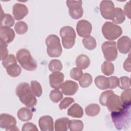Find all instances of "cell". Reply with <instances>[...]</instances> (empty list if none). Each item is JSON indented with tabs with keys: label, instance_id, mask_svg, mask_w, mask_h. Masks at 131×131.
<instances>
[{
	"label": "cell",
	"instance_id": "cell-6",
	"mask_svg": "<svg viewBox=\"0 0 131 131\" xmlns=\"http://www.w3.org/2000/svg\"><path fill=\"white\" fill-rule=\"evenodd\" d=\"M59 34L63 47L66 49L72 48L75 43L76 37L74 29L70 26H64L60 29Z\"/></svg>",
	"mask_w": 131,
	"mask_h": 131
},
{
	"label": "cell",
	"instance_id": "cell-13",
	"mask_svg": "<svg viewBox=\"0 0 131 131\" xmlns=\"http://www.w3.org/2000/svg\"><path fill=\"white\" fill-rule=\"evenodd\" d=\"M13 14L16 20L23 19L28 13L27 6L21 3H16L13 6Z\"/></svg>",
	"mask_w": 131,
	"mask_h": 131
},
{
	"label": "cell",
	"instance_id": "cell-37",
	"mask_svg": "<svg viewBox=\"0 0 131 131\" xmlns=\"http://www.w3.org/2000/svg\"><path fill=\"white\" fill-rule=\"evenodd\" d=\"M17 63L16 58L13 54L8 55L5 59L2 60V64L5 68H7L8 66Z\"/></svg>",
	"mask_w": 131,
	"mask_h": 131
},
{
	"label": "cell",
	"instance_id": "cell-39",
	"mask_svg": "<svg viewBox=\"0 0 131 131\" xmlns=\"http://www.w3.org/2000/svg\"><path fill=\"white\" fill-rule=\"evenodd\" d=\"M74 99L71 97H65L60 102L59 104V107L61 110L66 109L70 105L74 102Z\"/></svg>",
	"mask_w": 131,
	"mask_h": 131
},
{
	"label": "cell",
	"instance_id": "cell-25",
	"mask_svg": "<svg viewBox=\"0 0 131 131\" xmlns=\"http://www.w3.org/2000/svg\"><path fill=\"white\" fill-rule=\"evenodd\" d=\"M100 107L97 104L92 103L88 105L85 108L86 115L90 117H94L97 116L100 112Z\"/></svg>",
	"mask_w": 131,
	"mask_h": 131
},
{
	"label": "cell",
	"instance_id": "cell-1",
	"mask_svg": "<svg viewBox=\"0 0 131 131\" xmlns=\"http://www.w3.org/2000/svg\"><path fill=\"white\" fill-rule=\"evenodd\" d=\"M99 102L102 105L106 106L112 113L120 112L126 107L124 106L120 97L114 94L112 90L102 92L100 96Z\"/></svg>",
	"mask_w": 131,
	"mask_h": 131
},
{
	"label": "cell",
	"instance_id": "cell-9",
	"mask_svg": "<svg viewBox=\"0 0 131 131\" xmlns=\"http://www.w3.org/2000/svg\"><path fill=\"white\" fill-rule=\"evenodd\" d=\"M16 120L15 118L8 114H2L0 116V127L6 130L18 129L16 127Z\"/></svg>",
	"mask_w": 131,
	"mask_h": 131
},
{
	"label": "cell",
	"instance_id": "cell-34",
	"mask_svg": "<svg viewBox=\"0 0 131 131\" xmlns=\"http://www.w3.org/2000/svg\"><path fill=\"white\" fill-rule=\"evenodd\" d=\"M28 25L27 24L23 21L17 22L14 26V29L18 34H24L28 31Z\"/></svg>",
	"mask_w": 131,
	"mask_h": 131
},
{
	"label": "cell",
	"instance_id": "cell-29",
	"mask_svg": "<svg viewBox=\"0 0 131 131\" xmlns=\"http://www.w3.org/2000/svg\"><path fill=\"white\" fill-rule=\"evenodd\" d=\"M93 79L91 75L88 73L83 74L82 77L79 80L80 85L83 88H86L89 86L92 83Z\"/></svg>",
	"mask_w": 131,
	"mask_h": 131
},
{
	"label": "cell",
	"instance_id": "cell-21",
	"mask_svg": "<svg viewBox=\"0 0 131 131\" xmlns=\"http://www.w3.org/2000/svg\"><path fill=\"white\" fill-rule=\"evenodd\" d=\"M95 83L96 86L100 90H106L110 86L108 77L107 78L102 75L98 76L95 78Z\"/></svg>",
	"mask_w": 131,
	"mask_h": 131
},
{
	"label": "cell",
	"instance_id": "cell-33",
	"mask_svg": "<svg viewBox=\"0 0 131 131\" xmlns=\"http://www.w3.org/2000/svg\"><path fill=\"white\" fill-rule=\"evenodd\" d=\"M31 89L33 94L36 97H40L42 94V89L40 84L36 80L31 81Z\"/></svg>",
	"mask_w": 131,
	"mask_h": 131
},
{
	"label": "cell",
	"instance_id": "cell-2",
	"mask_svg": "<svg viewBox=\"0 0 131 131\" xmlns=\"http://www.w3.org/2000/svg\"><path fill=\"white\" fill-rule=\"evenodd\" d=\"M16 95L20 102L28 107H32L37 104V99L32 93L29 84L26 82L20 83L17 86Z\"/></svg>",
	"mask_w": 131,
	"mask_h": 131
},
{
	"label": "cell",
	"instance_id": "cell-23",
	"mask_svg": "<svg viewBox=\"0 0 131 131\" xmlns=\"http://www.w3.org/2000/svg\"><path fill=\"white\" fill-rule=\"evenodd\" d=\"M68 118L63 117L57 119L55 122V130L56 131H67L68 129Z\"/></svg>",
	"mask_w": 131,
	"mask_h": 131
},
{
	"label": "cell",
	"instance_id": "cell-31",
	"mask_svg": "<svg viewBox=\"0 0 131 131\" xmlns=\"http://www.w3.org/2000/svg\"><path fill=\"white\" fill-rule=\"evenodd\" d=\"M130 89L124 90V91L121 93L120 98L125 107H129L130 105Z\"/></svg>",
	"mask_w": 131,
	"mask_h": 131
},
{
	"label": "cell",
	"instance_id": "cell-8",
	"mask_svg": "<svg viewBox=\"0 0 131 131\" xmlns=\"http://www.w3.org/2000/svg\"><path fill=\"white\" fill-rule=\"evenodd\" d=\"M66 3L69 8V15L72 18L77 19L82 17L83 10L81 1H67Z\"/></svg>",
	"mask_w": 131,
	"mask_h": 131
},
{
	"label": "cell",
	"instance_id": "cell-38",
	"mask_svg": "<svg viewBox=\"0 0 131 131\" xmlns=\"http://www.w3.org/2000/svg\"><path fill=\"white\" fill-rule=\"evenodd\" d=\"M83 72L81 69L78 67L73 68L70 71L71 77L75 80H78L80 79L83 75Z\"/></svg>",
	"mask_w": 131,
	"mask_h": 131
},
{
	"label": "cell",
	"instance_id": "cell-44",
	"mask_svg": "<svg viewBox=\"0 0 131 131\" xmlns=\"http://www.w3.org/2000/svg\"><path fill=\"white\" fill-rule=\"evenodd\" d=\"M125 14L128 17V18H130V2L127 3L124 7V12Z\"/></svg>",
	"mask_w": 131,
	"mask_h": 131
},
{
	"label": "cell",
	"instance_id": "cell-20",
	"mask_svg": "<svg viewBox=\"0 0 131 131\" xmlns=\"http://www.w3.org/2000/svg\"><path fill=\"white\" fill-rule=\"evenodd\" d=\"M91 61L89 57L84 54H80L78 56L76 59V65L80 69H85L88 68Z\"/></svg>",
	"mask_w": 131,
	"mask_h": 131
},
{
	"label": "cell",
	"instance_id": "cell-11",
	"mask_svg": "<svg viewBox=\"0 0 131 131\" xmlns=\"http://www.w3.org/2000/svg\"><path fill=\"white\" fill-rule=\"evenodd\" d=\"M115 9L112 1H102L100 4V10L102 17L106 19H111Z\"/></svg>",
	"mask_w": 131,
	"mask_h": 131
},
{
	"label": "cell",
	"instance_id": "cell-24",
	"mask_svg": "<svg viewBox=\"0 0 131 131\" xmlns=\"http://www.w3.org/2000/svg\"><path fill=\"white\" fill-rule=\"evenodd\" d=\"M14 19L10 14H5L2 9L1 16V26L11 27L14 24Z\"/></svg>",
	"mask_w": 131,
	"mask_h": 131
},
{
	"label": "cell",
	"instance_id": "cell-5",
	"mask_svg": "<svg viewBox=\"0 0 131 131\" xmlns=\"http://www.w3.org/2000/svg\"><path fill=\"white\" fill-rule=\"evenodd\" d=\"M102 32L105 39L114 40L121 35L122 30L119 26L111 21H106L102 27Z\"/></svg>",
	"mask_w": 131,
	"mask_h": 131
},
{
	"label": "cell",
	"instance_id": "cell-19",
	"mask_svg": "<svg viewBox=\"0 0 131 131\" xmlns=\"http://www.w3.org/2000/svg\"><path fill=\"white\" fill-rule=\"evenodd\" d=\"M115 24H122L125 19L124 13L120 8H115L111 19Z\"/></svg>",
	"mask_w": 131,
	"mask_h": 131
},
{
	"label": "cell",
	"instance_id": "cell-7",
	"mask_svg": "<svg viewBox=\"0 0 131 131\" xmlns=\"http://www.w3.org/2000/svg\"><path fill=\"white\" fill-rule=\"evenodd\" d=\"M101 50L107 61H113L117 58L118 52L115 41H107L103 42L101 46Z\"/></svg>",
	"mask_w": 131,
	"mask_h": 131
},
{
	"label": "cell",
	"instance_id": "cell-12",
	"mask_svg": "<svg viewBox=\"0 0 131 131\" xmlns=\"http://www.w3.org/2000/svg\"><path fill=\"white\" fill-rule=\"evenodd\" d=\"M64 77V74L61 72H53L49 76L50 86L53 89L59 90L63 83Z\"/></svg>",
	"mask_w": 131,
	"mask_h": 131
},
{
	"label": "cell",
	"instance_id": "cell-43",
	"mask_svg": "<svg viewBox=\"0 0 131 131\" xmlns=\"http://www.w3.org/2000/svg\"><path fill=\"white\" fill-rule=\"evenodd\" d=\"M123 68L124 69L128 72L131 71V64H130V54L128 55V57L125 60L123 63Z\"/></svg>",
	"mask_w": 131,
	"mask_h": 131
},
{
	"label": "cell",
	"instance_id": "cell-41",
	"mask_svg": "<svg viewBox=\"0 0 131 131\" xmlns=\"http://www.w3.org/2000/svg\"><path fill=\"white\" fill-rule=\"evenodd\" d=\"M21 130L23 131H38L36 126L31 122H27L25 123L22 127Z\"/></svg>",
	"mask_w": 131,
	"mask_h": 131
},
{
	"label": "cell",
	"instance_id": "cell-4",
	"mask_svg": "<svg viewBox=\"0 0 131 131\" xmlns=\"http://www.w3.org/2000/svg\"><path fill=\"white\" fill-rule=\"evenodd\" d=\"M48 55L51 57H58L62 53V50L59 38L56 35L51 34L46 39Z\"/></svg>",
	"mask_w": 131,
	"mask_h": 131
},
{
	"label": "cell",
	"instance_id": "cell-14",
	"mask_svg": "<svg viewBox=\"0 0 131 131\" xmlns=\"http://www.w3.org/2000/svg\"><path fill=\"white\" fill-rule=\"evenodd\" d=\"M61 88L63 94L70 96L74 95L78 91L79 86L76 82L72 80H66L62 83Z\"/></svg>",
	"mask_w": 131,
	"mask_h": 131
},
{
	"label": "cell",
	"instance_id": "cell-26",
	"mask_svg": "<svg viewBox=\"0 0 131 131\" xmlns=\"http://www.w3.org/2000/svg\"><path fill=\"white\" fill-rule=\"evenodd\" d=\"M6 71L8 74L11 77H16L20 74L21 69L17 63H14L8 66L6 68Z\"/></svg>",
	"mask_w": 131,
	"mask_h": 131
},
{
	"label": "cell",
	"instance_id": "cell-28",
	"mask_svg": "<svg viewBox=\"0 0 131 131\" xmlns=\"http://www.w3.org/2000/svg\"><path fill=\"white\" fill-rule=\"evenodd\" d=\"M83 123L79 120H69L68 127L71 131H81L83 129Z\"/></svg>",
	"mask_w": 131,
	"mask_h": 131
},
{
	"label": "cell",
	"instance_id": "cell-30",
	"mask_svg": "<svg viewBox=\"0 0 131 131\" xmlns=\"http://www.w3.org/2000/svg\"><path fill=\"white\" fill-rule=\"evenodd\" d=\"M101 72L106 76H110L114 72V66L113 63L108 61H104L101 65Z\"/></svg>",
	"mask_w": 131,
	"mask_h": 131
},
{
	"label": "cell",
	"instance_id": "cell-36",
	"mask_svg": "<svg viewBox=\"0 0 131 131\" xmlns=\"http://www.w3.org/2000/svg\"><path fill=\"white\" fill-rule=\"evenodd\" d=\"M119 83L118 86L122 90H126L130 89V78L127 76H122L119 79Z\"/></svg>",
	"mask_w": 131,
	"mask_h": 131
},
{
	"label": "cell",
	"instance_id": "cell-42",
	"mask_svg": "<svg viewBox=\"0 0 131 131\" xmlns=\"http://www.w3.org/2000/svg\"><path fill=\"white\" fill-rule=\"evenodd\" d=\"M109 81H110V86L109 88L111 89H115L116 87L118 86L119 80V78L115 76H111L108 77Z\"/></svg>",
	"mask_w": 131,
	"mask_h": 131
},
{
	"label": "cell",
	"instance_id": "cell-32",
	"mask_svg": "<svg viewBox=\"0 0 131 131\" xmlns=\"http://www.w3.org/2000/svg\"><path fill=\"white\" fill-rule=\"evenodd\" d=\"M48 68L52 72H59L62 69V64L58 59H52L50 61Z\"/></svg>",
	"mask_w": 131,
	"mask_h": 131
},
{
	"label": "cell",
	"instance_id": "cell-15",
	"mask_svg": "<svg viewBox=\"0 0 131 131\" xmlns=\"http://www.w3.org/2000/svg\"><path fill=\"white\" fill-rule=\"evenodd\" d=\"M0 37L1 40H3L5 43H9L14 39V31L12 29H11L8 27L1 26Z\"/></svg>",
	"mask_w": 131,
	"mask_h": 131
},
{
	"label": "cell",
	"instance_id": "cell-18",
	"mask_svg": "<svg viewBox=\"0 0 131 131\" xmlns=\"http://www.w3.org/2000/svg\"><path fill=\"white\" fill-rule=\"evenodd\" d=\"M68 115L73 118H80L83 116V111L79 104L74 103L68 109Z\"/></svg>",
	"mask_w": 131,
	"mask_h": 131
},
{
	"label": "cell",
	"instance_id": "cell-3",
	"mask_svg": "<svg viewBox=\"0 0 131 131\" xmlns=\"http://www.w3.org/2000/svg\"><path fill=\"white\" fill-rule=\"evenodd\" d=\"M16 59L21 67L26 70L33 71L35 70L37 67L35 60L26 49H21L17 51Z\"/></svg>",
	"mask_w": 131,
	"mask_h": 131
},
{
	"label": "cell",
	"instance_id": "cell-17",
	"mask_svg": "<svg viewBox=\"0 0 131 131\" xmlns=\"http://www.w3.org/2000/svg\"><path fill=\"white\" fill-rule=\"evenodd\" d=\"M130 38L127 36H123L118 40L117 48L121 53L125 54L130 51Z\"/></svg>",
	"mask_w": 131,
	"mask_h": 131
},
{
	"label": "cell",
	"instance_id": "cell-16",
	"mask_svg": "<svg viewBox=\"0 0 131 131\" xmlns=\"http://www.w3.org/2000/svg\"><path fill=\"white\" fill-rule=\"evenodd\" d=\"M39 128L41 131H52L54 130L53 119L50 116H43L38 121Z\"/></svg>",
	"mask_w": 131,
	"mask_h": 131
},
{
	"label": "cell",
	"instance_id": "cell-22",
	"mask_svg": "<svg viewBox=\"0 0 131 131\" xmlns=\"http://www.w3.org/2000/svg\"><path fill=\"white\" fill-rule=\"evenodd\" d=\"M17 115L18 119L21 121H28L32 119L33 113L29 108L22 107L18 111Z\"/></svg>",
	"mask_w": 131,
	"mask_h": 131
},
{
	"label": "cell",
	"instance_id": "cell-40",
	"mask_svg": "<svg viewBox=\"0 0 131 131\" xmlns=\"http://www.w3.org/2000/svg\"><path fill=\"white\" fill-rule=\"evenodd\" d=\"M7 45L3 40H1V60H3L8 55Z\"/></svg>",
	"mask_w": 131,
	"mask_h": 131
},
{
	"label": "cell",
	"instance_id": "cell-27",
	"mask_svg": "<svg viewBox=\"0 0 131 131\" xmlns=\"http://www.w3.org/2000/svg\"><path fill=\"white\" fill-rule=\"evenodd\" d=\"M82 43L86 49L93 50L96 48L97 43L96 39L92 36H89L82 39Z\"/></svg>",
	"mask_w": 131,
	"mask_h": 131
},
{
	"label": "cell",
	"instance_id": "cell-10",
	"mask_svg": "<svg viewBox=\"0 0 131 131\" xmlns=\"http://www.w3.org/2000/svg\"><path fill=\"white\" fill-rule=\"evenodd\" d=\"M76 30L79 36L85 38L90 35L92 30V26L86 20H80L77 23Z\"/></svg>",
	"mask_w": 131,
	"mask_h": 131
},
{
	"label": "cell",
	"instance_id": "cell-35",
	"mask_svg": "<svg viewBox=\"0 0 131 131\" xmlns=\"http://www.w3.org/2000/svg\"><path fill=\"white\" fill-rule=\"evenodd\" d=\"M50 98L52 102L54 103H57L62 99L63 94L59 90L55 89L51 91Z\"/></svg>",
	"mask_w": 131,
	"mask_h": 131
}]
</instances>
